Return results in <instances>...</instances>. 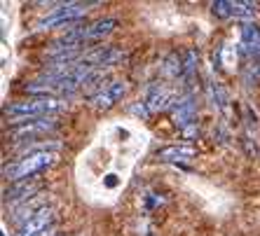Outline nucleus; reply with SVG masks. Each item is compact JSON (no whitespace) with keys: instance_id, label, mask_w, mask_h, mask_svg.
Instances as JSON below:
<instances>
[{"instance_id":"5","label":"nucleus","mask_w":260,"mask_h":236,"mask_svg":"<svg viewBox=\"0 0 260 236\" xmlns=\"http://www.w3.org/2000/svg\"><path fill=\"white\" fill-rule=\"evenodd\" d=\"M54 218H56L54 208H47V206L38 208L36 213H30L28 220H24L19 224L17 236H43L45 231H49L54 227Z\"/></svg>"},{"instance_id":"2","label":"nucleus","mask_w":260,"mask_h":236,"mask_svg":"<svg viewBox=\"0 0 260 236\" xmlns=\"http://www.w3.org/2000/svg\"><path fill=\"white\" fill-rule=\"evenodd\" d=\"M56 162V154L54 150H38V152H30L26 157H21L17 164H10L5 166V176L10 180H28L30 176H36L40 171H45L47 166Z\"/></svg>"},{"instance_id":"10","label":"nucleus","mask_w":260,"mask_h":236,"mask_svg":"<svg viewBox=\"0 0 260 236\" xmlns=\"http://www.w3.org/2000/svg\"><path fill=\"white\" fill-rule=\"evenodd\" d=\"M242 52L246 56H258L260 54V28L253 24H246L242 28V43H239Z\"/></svg>"},{"instance_id":"12","label":"nucleus","mask_w":260,"mask_h":236,"mask_svg":"<svg viewBox=\"0 0 260 236\" xmlns=\"http://www.w3.org/2000/svg\"><path fill=\"white\" fill-rule=\"evenodd\" d=\"M255 3H248V0H232V17L235 19H251L255 17Z\"/></svg>"},{"instance_id":"13","label":"nucleus","mask_w":260,"mask_h":236,"mask_svg":"<svg viewBox=\"0 0 260 236\" xmlns=\"http://www.w3.org/2000/svg\"><path fill=\"white\" fill-rule=\"evenodd\" d=\"M194 68H197V52L190 49V52H185V59H183V77H192Z\"/></svg>"},{"instance_id":"6","label":"nucleus","mask_w":260,"mask_h":236,"mask_svg":"<svg viewBox=\"0 0 260 236\" xmlns=\"http://www.w3.org/2000/svg\"><path fill=\"white\" fill-rule=\"evenodd\" d=\"M124 52L122 49H115V47H99V49H91L87 54H82L78 59L80 66H89V68H103V66H115L117 61L124 59Z\"/></svg>"},{"instance_id":"3","label":"nucleus","mask_w":260,"mask_h":236,"mask_svg":"<svg viewBox=\"0 0 260 236\" xmlns=\"http://www.w3.org/2000/svg\"><path fill=\"white\" fill-rule=\"evenodd\" d=\"M94 5H96V3H66V5H59L52 14H47L45 19L38 21V28L45 30V28H54V26L73 24V21H78L80 17H85Z\"/></svg>"},{"instance_id":"4","label":"nucleus","mask_w":260,"mask_h":236,"mask_svg":"<svg viewBox=\"0 0 260 236\" xmlns=\"http://www.w3.org/2000/svg\"><path fill=\"white\" fill-rule=\"evenodd\" d=\"M59 122L54 117H36V120H26L19 122L10 129V136L14 140H28V138H38V136H47V133L56 131Z\"/></svg>"},{"instance_id":"7","label":"nucleus","mask_w":260,"mask_h":236,"mask_svg":"<svg viewBox=\"0 0 260 236\" xmlns=\"http://www.w3.org/2000/svg\"><path fill=\"white\" fill-rule=\"evenodd\" d=\"M124 91H127V85H124V80H113L110 85L101 87V89H99L96 94L91 96L89 103L94 105L96 110H108V108H113L117 101H122Z\"/></svg>"},{"instance_id":"1","label":"nucleus","mask_w":260,"mask_h":236,"mask_svg":"<svg viewBox=\"0 0 260 236\" xmlns=\"http://www.w3.org/2000/svg\"><path fill=\"white\" fill-rule=\"evenodd\" d=\"M66 108V101L61 96H36L28 98V101H19V103H12L5 108V115L12 117L17 122H26L36 120V117H47L52 112H59V110Z\"/></svg>"},{"instance_id":"9","label":"nucleus","mask_w":260,"mask_h":236,"mask_svg":"<svg viewBox=\"0 0 260 236\" xmlns=\"http://www.w3.org/2000/svg\"><path fill=\"white\" fill-rule=\"evenodd\" d=\"M143 103L148 105V110H150V112H155V110H162V108H169V105H176V101H174V94H171L169 89H164L162 85H152Z\"/></svg>"},{"instance_id":"11","label":"nucleus","mask_w":260,"mask_h":236,"mask_svg":"<svg viewBox=\"0 0 260 236\" xmlns=\"http://www.w3.org/2000/svg\"><path fill=\"white\" fill-rule=\"evenodd\" d=\"M157 157L162 162H185V159L194 157V147L190 145H171V147H162L157 152Z\"/></svg>"},{"instance_id":"14","label":"nucleus","mask_w":260,"mask_h":236,"mask_svg":"<svg viewBox=\"0 0 260 236\" xmlns=\"http://www.w3.org/2000/svg\"><path fill=\"white\" fill-rule=\"evenodd\" d=\"M220 56H223L225 68H232V63H235V59H237L235 47H232V45H223V47H220Z\"/></svg>"},{"instance_id":"8","label":"nucleus","mask_w":260,"mask_h":236,"mask_svg":"<svg viewBox=\"0 0 260 236\" xmlns=\"http://www.w3.org/2000/svg\"><path fill=\"white\" fill-rule=\"evenodd\" d=\"M192 120H194V101H192V96H183V98H178L176 101V105H174V122L178 124V129H190L192 127Z\"/></svg>"}]
</instances>
